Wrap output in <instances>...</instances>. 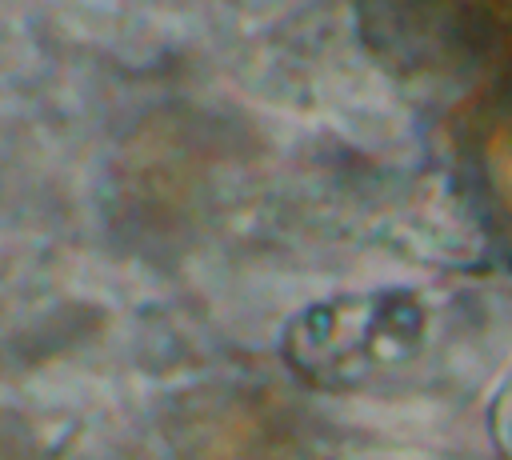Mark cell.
I'll use <instances>...</instances> for the list:
<instances>
[{"label":"cell","mask_w":512,"mask_h":460,"mask_svg":"<svg viewBox=\"0 0 512 460\" xmlns=\"http://www.w3.org/2000/svg\"><path fill=\"white\" fill-rule=\"evenodd\" d=\"M452 8L472 24L496 36H512V0H452Z\"/></svg>","instance_id":"3957f363"},{"label":"cell","mask_w":512,"mask_h":460,"mask_svg":"<svg viewBox=\"0 0 512 460\" xmlns=\"http://www.w3.org/2000/svg\"><path fill=\"white\" fill-rule=\"evenodd\" d=\"M432 332V308L412 292L360 296L308 312L292 336V364L328 388H352L408 368Z\"/></svg>","instance_id":"6da1fadb"},{"label":"cell","mask_w":512,"mask_h":460,"mask_svg":"<svg viewBox=\"0 0 512 460\" xmlns=\"http://www.w3.org/2000/svg\"><path fill=\"white\" fill-rule=\"evenodd\" d=\"M460 156L476 208L512 260V64L460 112Z\"/></svg>","instance_id":"7a4b0ae2"}]
</instances>
